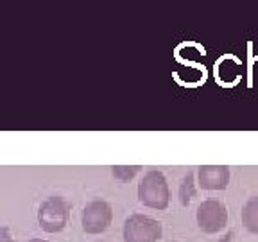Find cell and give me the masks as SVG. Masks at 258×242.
<instances>
[{
  "label": "cell",
  "instance_id": "11",
  "mask_svg": "<svg viewBox=\"0 0 258 242\" xmlns=\"http://www.w3.org/2000/svg\"><path fill=\"white\" fill-rule=\"evenodd\" d=\"M231 237H233V235H231V231L230 233H226V235H222L221 238H219L217 242H231Z\"/></svg>",
  "mask_w": 258,
  "mask_h": 242
},
{
  "label": "cell",
  "instance_id": "3",
  "mask_svg": "<svg viewBox=\"0 0 258 242\" xmlns=\"http://www.w3.org/2000/svg\"><path fill=\"white\" fill-rule=\"evenodd\" d=\"M163 233L160 221L142 214L129 215L124 222V242H158Z\"/></svg>",
  "mask_w": 258,
  "mask_h": 242
},
{
  "label": "cell",
  "instance_id": "6",
  "mask_svg": "<svg viewBox=\"0 0 258 242\" xmlns=\"http://www.w3.org/2000/svg\"><path fill=\"white\" fill-rule=\"evenodd\" d=\"M230 177V169L226 165H201L198 169V183L203 190H224Z\"/></svg>",
  "mask_w": 258,
  "mask_h": 242
},
{
  "label": "cell",
  "instance_id": "4",
  "mask_svg": "<svg viewBox=\"0 0 258 242\" xmlns=\"http://www.w3.org/2000/svg\"><path fill=\"white\" fill-rule=\"evenodd\" d=\"M113 221V208L104 199H93L83 208L81 224L83 230L90 235L104 233Z\"/></svg>",
  "mask_w": 258,
  "mask_h": 242
},
{
  "label": "cell",
  "instance_id": "5",
  "mask_svg": "<svg viewBox=\"0 0 258 242\" xmlns=\"http://www.w3.org/2000/svg\"><path fill=\"white\" fill-rule=\"evenodd\" d=\"M196 219H198V226L205 233H217L224 230V226L228 224V210L224 203L217 199H206L198 206Z\"/></svg>",
  "mask_w": 258,
  "mask_h": 242
},
{
  "label": "cell",
  "instance_id": "12",
  "mask_svg": "<svg viewBox=\"0 0 258 242\" xmlns=\"http://www.w3.org/2000/svg\"><path fill=\"white\" fill-rule=\"evenodd\" d=\"M29 242H48V240H45V238H32V240H29Z\"/></svg>",
  "mask_w": 258,
  "mask_h": 242
},
{
  "label": "cell",
  "instance_id": "2",
  "mask_svg": "<svg viewBox=\"0 0 258 242\" xmlns=\"http://www.w3.org/2000/svg\"><path fill=\"white\" fill-rule=\"evenodd\" d=\"M70 217V203L59 196H50L40 205L38 210V222L40 228L47 233H59Z\"/></svg>",
  "mask_w": 258,
  "mask_h": 242
},
{
  "label": "cell",
  "instance_id": "10",
  "mask_svg": "<svg viewBox=\"0 0 258 242\" xmlns=\"http://www.w3.org/2000/svg\"><path fill=\"white\" fill-rule=\"evenodd\" d=\"M0 242H15L11 237V233H9L8 226H2V228H0Z\"/></svg>",
  "mask_w": 258,
  "mask_h": 242
},
{
  "label": "cell",
  "instance_id": "8",
  "mask_svg": "<svg viewBox=\"0 0 258 242\" xmlns=\"http://www.w3.org/2000/svg\"><path fill=\"white\" fill-rule=\"evenodd\" d=\"M194 196H196V179H194V172H188L179 185V201L181 205L188 206Z\"/></svg>",
  "mask_w": 258,
  "mask_h": 242
},
{
  "label": "cell",
  "instance_id": "1",
  "mask_svg": "<svg viewBox=\"0 0 258 242\" xmlns=\"http://www.w3.org/2000/svg\"><path fill=\"white\" fill-rule=\"evenodd\" d=\"M138 201L147 208L165 210L170 201V190L167 177L160 170H147L138 183Z\"/></svg>",
  "mask_w": 258,
  "mask_h": 242
},
{
  "label": "cell",
  "instance_id": "9",
  "mask_svg": "<svg viewBox=\"0 0 258 242\" xmlns=\"http://www.w3.org/2000/svg\"><path fill=\"white\" fill-rule=\"evenodd\" d=\"M140 165H115L111 167V174L120 182H129L140 172Z\"/></svg>",
  "mask_w": 258,
  "mask_h": 242
},
{
  "label": "cell",
  "instance_id": "7",
  "mask_svg": "<svg viewBox=\"0 0 258 242\" xmlns=\"http://www.w3.org/2000/svg\"><path fill=\"white\" fill-rule=\"evenodd\" d=\"M242 224L247 231L258 235V196L249 198L242 206Z\"/></svg>",
  "mask_w": 258,
  "mask_h": 242
}]
</instances>
